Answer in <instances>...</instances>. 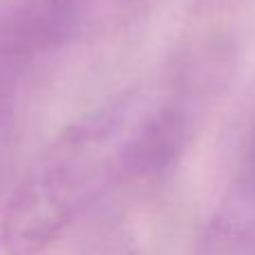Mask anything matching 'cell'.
I'll list each match as a JSON object with an SVG mask.
<instances>
[{
    "mask_svg": "<svg viewBox=\"0 0 255 255\" xmlns=\"http://www.w3.org/2000/svg\"><path fill=\"white\" fill-rule=\"evenodd\" d=\"M184 112L157 90H126L63 128L18 179L0 213L4 255L45 253L103 195L159 170L179 150Z\"/></svg>",
    "mask_w": 255,
    "mask_h": 255,
    "instance_id": "obj_1",
    "label": "cell"
},
{
    "mask_svg": "<svg viewBox=\"0 0 255 255\" xmlns=\"http://www.w3.org/2000/svg\"><path fill=\"white\" fill-rule=\"evenodd\" d=\"M195 255H255V217L244 211L222 213Z\"/></svg>",
    "mask_w": 255,
    "mask_h": 255,
    "instance_id": "obj_2",
    "label": "cell"
},
{
    "mask_svg": "<svg viewBox=\"0 0 255 255\" xmlns=\"http://www.w3.org/2000/svg\"><path fill=\"white\" fill-rule=\"evenodd\" d=\"M253 186H255V152H253Z\"/></svg>",
    "mask_w": 255,
    "mask_h": 255,
    "instance_id": "obj_3",
    "label": "cell"
}]
</instances>
